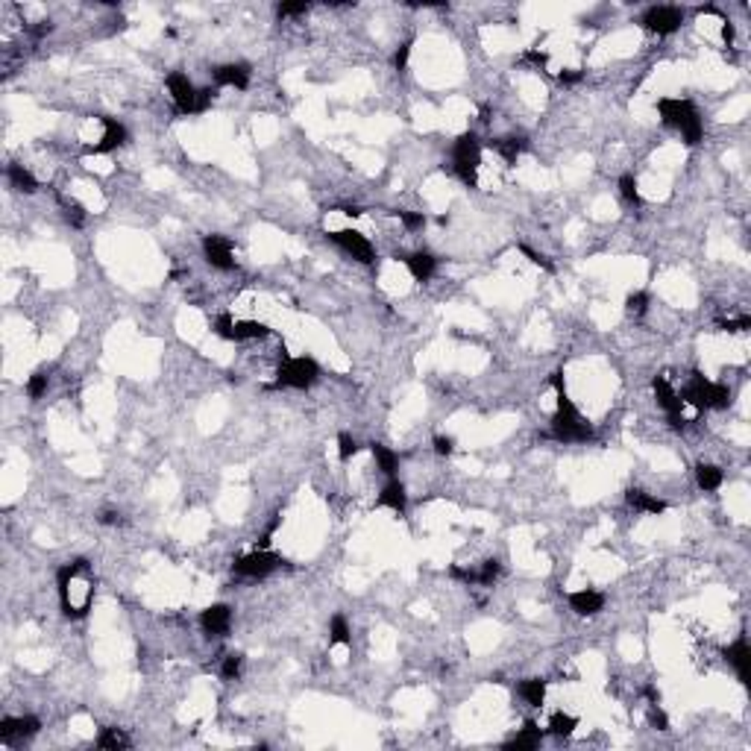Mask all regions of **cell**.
Wrapping results in <instances>:
<instances>
[{"mask_svg":"<svg viewBox=\"0 0 751 751\" xmlns=\"http://www.w3.org/2000/svg\"><path fill=\"white\" fill-rule=\"evenodd\" d=\"M435 452H437V455H452V452H455V440L437 435L435 437Z\"/></svg>","mask_w":751,"mask_h":751,"instance_id":"ee69618b","label":"cell"},{"mask_svg":"<svg viewBox=\"0 0 751 751\" xmlns=\"http://www.w3.org/2000/svg\"><path fill=\"white\" fill-rule=\"evenodd\" d=\"M657 112L664 118V124L678 129L684 144H699L701 135H704V124H701V115L695 103L690 100H681V97H660L657 100Z\"/></svg>","mask_w":751,"mask_h":751,"instance_id":"7a4b0ae2","label":"cell"},{"mask_svg":"<svg viewBox=\"0 0 751 751\" xmlns=\"http://www.w3.org/2000/svg\"><path fill=\"white\" fill-rule=\"evenodd\" d=\"M725 332H745V329H751V317H739V320H722L719 323Z\"/></svg>","mask_w":751,"mask_h":751,"instance_id":"b9f144b4","label":"cell"},{"mask_svg":"<svg viewBox=\"0 0 751 751\" xmlns=\"http://www.w3.org/2000/svg\"><path fill=\"white\" fill-rule=\"evenodd\" d=\"M520 252H523V256L532 259V264H537V268H543V270H555V268H552V261H549L546 256H540V252H534L532 247H525V244H523V247H520Z\"/></svg>","mask_w":751,"mask_h":751,"instance_id":"60d3db41","label":"cell"},{"mask_svg":"<svg viewBox=\"0 0 751 751\" xmlns=\"http://www.w3.org/2000/svg\"><path fill=\"white\" fill-rule=\"evenodd\" d=\"M402 261H405V268L411 270V276L417 282H428L435 276V270H437V259L432 256V252H411V256H402Z\"/></svg>","mask_w":751,"mask_h":751,"instance_id":"e0dca14e","label":"cell"},{"mask_svg":"<svg viewBox=\"0 0 751 751\" xmlns=\"http://www.w3.org/2000/svg\"><path fill=\"white\" fill-rule=\"evenodd\" d=\"M625 308H628V314H643L646 308H649V294H643V291L631 294V296L625 300Z\"/></svg>","mask_w":751,"mask_h":751,"instance_id":"8d00e7d4","label":"cell"},{"mask_svg":"<svg viewBox=\"0 0 751 751\" xmlns=\"http://www.w3.org/2000/svg\"><path fill=\"white\" fill-rule=\"evenodd\" d=\"M625 502L631 505L634 511H643V514H664V511H666V502L655 499L651 493L640 490V488H631V490H628V493H625Z\"/></svg>","mask_w":751,"mask_h":751,"instance_id":"ffe728a7","label":"cell"},{"mask_svg":"<svg viewBox=\"0 0 751 751\" xmlns=\"http://www.w3.org/2000/svg\"><path fill=\"white\" fill-rule=\"evenodd\" d=\"M97 745L100 748H129V739L118 731V728H103L100 737H97Z\"/></svg>","mask_w":751,"mask_h":751,"instance_id":"f546056e","label":"cell"},{"mask_svg":"<svg viewBox=\"0 0 751 751\" xmlns=\"http://www.w3.org/2000/svg\"><path fill=\"white\" fill-rule=\"evenodd\" d=\"M44 391H47V376H44V373H32L30 382H27L30 400H39V396H44Z\"/></svg>","mask_w":751,"mask_h":751,"instance_id":"d590c367","label":"cell"},{"mask_svg":"<svg viewBox=\"0 0 751 751\" xmlns=\"http://www.w3.org/2000/svg\"><path fill=\"white\" fill-rule=\"evenodd\" d=\"M308 12V3L300 0V3H279V18H291V15H303Z\"/></svg>","mask_w":751,"mask_h":751,"instance_id":"ab89813d","label":"cell"},{"mask_svg":"<svg viewBox=\"0 0 751 751\" xmlns=\"http://www.w3.org/2000/svg\"><path fill=\"white\" fill-rule=\"evenodd\" d=\"M523 147H525L523 138H499V141H493V150L499 153V156H502L508 164H516V159H520Z\"/></svg>","mask_w":751,"mask_h":751,"instance_id":"d4e9b609","label":"cell"},{"mask_svg":"<svg viewBox=\"0 0 751 751\" xmlns=\"http://www.w3.org/2000/svg\"><path fill=\"white\" fill-rule=\"evenodd\" d=\"M9 182H12V188H18V191H24V194H36L39 191V182H36V176H32L30 171H24L21 164H9Z\"/></svg>","mask_w":751,"mask_h":751,"instance_id":"603a6c76","label":"cell"},{"mask_svg":"<svg viewBox=\"0 0 751 751\" xmlns=\"http://www.w3.org/2000/svg\"><path fill=\"white\" fill-rule=\"evenodd\" d=\"M540 739H543V734H540V728H537L534 722H525L523 734L516 737V739H511V743H508L505 748H508V751H528V748H537V745H540Z\"/></svg>","mask_w":751,"mask_h":751,"instance_id":"7402d4cb","label":"cell"},{"mask_svg":"<svg viewBox=\"0 0 751 751\" xmlns=\"http://www.w3.org/2000/svg\"><path fill=\"white\" fill-rule=\"evenodd\" d=\"M282 563L285 560L279 555H273V552L256 549L252 555L238 558L235 563H232V569H235V576H244V578H264V576H270L273 569H279Z\"/></svg>","mask_w":751,"mask_h":751,"instance_id":"8992f818","label":"cell"},{"mask_svg":"<svg viewBox=\"0 0 751 751\" xmlns=\"http://www.w3.org/2000/svg\"><path fill=\"white\" fill-rule=\"evenodd\" d=\"M452 162H455V173L464 179V185L476 188L479 185V164H481V144L472 132H464L455 141L452 150Z\"/></svg>","mask_w":751,"mask_h":751,"instance_id":"5b68a950","label":"cell"},{"mask_svg":"<svg viewBox=\"0 0 751 751\" xmlns=\"http://www.w3.org/2000/svg\"><path fill=\"white\" fill-rule=\"evenodd\" d=\"M329 643L332 646H349L352 643V634H349V625L344 616H332V622H329Z\"/></svg>","mask_w":751,"mask_h":751,"instance_id":"f1b7e54d","label":"cell"},{"mask_svg":"<svg viewBox=\"0 0 751 751\" xmlns=\"http://www.w3.org/2000/svg\"><path fill=\"white\" fill-rule=\"evenodd\" d=\"M340 212H344L347 217H361V215H364L358 206H344V208H340Z\"/></svg>","mask_w":751,"mask_h":751,"instance_id":"c3c4849f","label":"cell"},{"mask_svg":"<svg viewBox=\"0 0 751 751\" xmlns=\"http://www.w3.org/2000/svg\"><path fill=\"white\" fill-rule=\"evenodd\" d=\"M695 484H699L704 493L719 490V484H722V470L713 467V464H699V467H695Z\"/></svg>","mask_w":751,"mask_h":751,"instance_id":"44dd1931","label":"cell"},{"mask_svg":"<svg viewBox=\"0 0 751 751\" xmlns=\"http://www.w3.org/2000/svg\"><path fill=\"white\" fill-rule=\"evenodd\" d=\"M725 657H728V664L734 666V672H737V678H739V684H748L751 681V675H748V664H751V651H748V640H745V634L737 640L734 646H728L725 649Z\"/></svg>","mask_w":751,"mask_h":751,"instance_id":"9a60e30c","label":"cell"},{"mask_svg":"<svg viewBox=\"0 0 751 751\" xmlns=\"http://www.w3.org/2000/svg\"><path fill=\"white\" fill-rule=\"evenodd\" d=\"M279 352H282V364H279V373H276V384H279V388H296V391L312 388V384L317 382V376H320L317 361L305 358V356L291 358L288 352H285V347Z\"/></svg>","mask_w":751,"mask_h":751,"instance_id":"277c9868","label":"cell"},{"mask_svg":"<svg viewBox=\"0 0 751 751\" xmlns=\"http://www.w3.org/2000/svg\"><path fill=\"white\" fill-rule=\"evenodd\" d=\"M396 215H400L405 229H423L426 226V215L423 212H396Z\"/></svg>","mask_w":751,"mask_h":751,"instance_id":"f35d334b","label":"cell"},{"mask_svg":"<svg viewBox=\"0 0 751 751\" xmlns=\"http://www.w3.org/2000/svg\"><path fill=\"white\" fill-rule=\"evenodd\" d=\"M408 56H411V41H405L400 50H396V56H393V68L396 71H405V65H408Z\"/></svg>","mask_w":751,"mask_h":751,"instance_id":"7bdbcfd3","label":"cell"},{"mask_svg":"<svg viewBox=\"0 0 751 751\" xmlns=\"http://www.w3.org/2000/svg\"><path fill=\"white\" fill-rule=\"evenodd\" d=\"M499 572H502V563L499 560H484L481 563V569H476V584H493L496 578H499Z\"/></svg>","mask_w":751,"mask_h":751,"instance_id":"4dcf8cb0","label":"cell"},{"mask_svg":"<svg viewBox=\"0 0 751 751\" xmlns=\"http://www.w3.org/2000/svg\"><path fill=\"white\" fill-rule=\"evenodd\" d=\"M329 241H332V244H338L344 252H349V256L356 259V261H361V264L376 261V250H373V244L361 235V232H356V229L332 232V235H329Z\"/></svg>","mask_w":751,"mask_h":751,"instance_id":"9c48e42d","label":"cell"},{"mask_svg":"<svg viewBox=\"0 0 751 751\" xmlns=\"http://www.w3.org/2000/svg\"><path fill=\"white\" fill-rule=\"evenodd\" d=\"M215 83L232 85V88H247L250 85V65H244V62L220 65V68H215Z\"/></svg>","mask_w":751,"mask_h":751,"instance_id":"2e32d148","label":"cell"},{"mask_svg":"<svg viewBox=\"0 0 751 751\" xmlns=\"http://www.w3.org/2000/svg\"><path fill=\"white\" fill-rule=\"evenodd\" d=\"M39 728H41L39 716H3L0 719V739L3 743H15V739L39 734Z\"/></svg>","mask_w":751,"mask_h":751,"instance_id":"8fae6325","label":"cell"},{"mask_svg":"<svg viewBox=\"0 0 751 751\" xmlns=\"http://www.w3.org/2000/svg\"><path fill=\"white\" fill-rule=\"evenodd\" d=\"M200 625L206 634H226L232 625V607L229 605H212L200 616Z\"/></svg>","mask_w":751,"mask_h":751,"instance_id":"5bb4252c","label":"cell"},{"mask_svg":"<svg viewBox=\"0 0 751 751\" xmlns=\"http://www.w3.org/2000/svg\"><path fill=\"white\" fill-rule=\"evenodd\" d=\"M523 62L525 65H534V68H546V65H549V53L546 50H537V47H528L523 53Z\"/></svg>","mask_w":751,"mask_h":751,"instance_id":"74e56055","label":"cell"},{"mask_svg":"<svg viewBox=\"0 0 751 751\" xmlns=\"http://www.w3.org/2000/svg\"><path fill=\"white\" fill-rule=\"evenodd\" d=\"M684 24V9L678 6H651L643 15V27L657 36H672Z\"/></svg>","mask_w":751,"mask_h":751,"instance_id":"ba28073f","label":"cell"},{"mask_svg":"<svg viewBox=\"0 0 751 751\" xmlns=\"http://www.w3.org/2000/svg\"><path fill=\"white\" fill-rule=\"evenodd\" d=\"M651 388H655V400L657 405L664 408V411L669 414V426L672 428H684V417H681V396L672 391V384L666 382V376H657L655 382H651Z\"/></svg>","mask_w":751,"mask_h":751,"instance_id":"30bf717a","label":"cell"},{"mask_svg":"<svg viewBox=\"0 0 751 751\" xmlns=\"http://www.w3.org/2000/svg\"><path fill=\"white\" fill-rule=\"evenodd\" d=\"M356 452H358L356 437L347 435V432H340V435H338V458H340V461H349L352 455H356Z\"/></svg>","mask_w":751,"mask_h":751,"instance_id":"836d02e7","label":"cell"},{"mask_svg":"<svg viewBox=\"0 0 751 751\" xmlns=\"http://www.w3.org/2000/svg\"><path fill=\"white\" fill-rule=\"evenodd\" d=\"M678 396H681V402H690V405L699 408V411H708V408H728V402H731V391H728L725 384H716L710 379H704L701 373H693L690 384Z\"/></svg>","mask_w":751,"mask_h":751,"instance_id":"3957f363","label":"cell"},{"mask_svg":"<svg viewBox=\"0 0 751 751\" xmlns=\"http://www.w3.org/2000/svg\"><path fill=\"white\" fill-rule=\"evenodd\" d=\"M649 722H651V728H657V731H669V719H666V713L664 710H651L649 713Z\"/></svg>","mask_w":751,"mask_h":751,"instance_id":"f6af8a7d","label":"cell"},{"mask_svg":"<svg viewBox=\"0 0 751 751\" xmlns=\"http://www.w3.org/2000/svg\"><path fill=\"white\" fill-rule=\"evenodd\" d=\"M552 388H555V396H558V408H555V417H552V437L555 440H563V444H576V440H587L593 435L590 423L578 414V408L572 405L569 393H567V382H563V373H552L549 376Z\"/></svg>","mask_w":751,"mask_h":751,"instance_id":"6da1fadb","label":"cell"},{"mask_svg":"<svg viewBox=\"0 0 751 751\" xmlns=\"http://www.w3.org/2000/svg\"><path fill=\"white\" fill-rule=\"evenodd\" d=\"M379 505H382V508H391L393 514H405V508H408L405 484H402L400 479H391V481L382 488V493H379Z\"/></svg>","mask_w":751,"mask_h":751,"instance_id":"d6986e66","label":"cell"},{"mask_svg":"<svg viewBox=\"0 0 751 751\" xmlns=\"http://www.w3.org/2000/svg\"><path fill=\"white\" fill-rule=\"evenodd\" d=\"M268 335H270V329L264 323H256V320H241L235 326V340H261Z\"/></svg>","mask_w":751,"mask_h":751,"instance_id":"4316f807","label":"cell"},{"mask_svg":"<svg viewBox=\"0 0 751 751\" xmlns=\"http://www.w3.org/2000/svg\"><path fill=\"white\" fill-rule=\"evenodd\" d=\"M241 666H244V657H241V655H229L224 660V666H220V675H224L226 681H235L241 675Z\"/></svg>","mask_w":751,"mask_h":751,"instance_id":"e575fe53","label":"cell"},{"mask_svg":"<svg viewBox=\"0 0 751 751\" xmlns=\"http://www.w3.org/2000/svg\"><path fill=\"white\" fill-rule=\"evenodd\" d=\"M100 520H103L106 525H112V523H118V514H115V511H106V514L100 516Z\"/></svg>","mask_w":751,"mask_h":751,"instance_id":"681fc988","label":"cell"},{"mask_svg":"<svg viewBox=\"0 0 751 751\" xmlns=\"http://www.w3.org/2000/svg\"><path fill=\"white\" fill-rule=\"evenodd\" d=\"M168 91L173 97V106L179 115H197L200 112V88H194V83L185 74H171L168 76Z\"/></svg>","mask_w":751,"mask_h":751,"instance_id":"52a82bcc","label":"cell"},{"mask_svg":"<svg viewBox=\"0 0 751 751\" xmlns=\"http://www.w3.org/2000/svg\"><path fill=\"white\" fill-rule=\"evenodd\" d=\"M68 220H74V226H80L85 220V212H83L80 203H68Z\"/></svg>","mask_w":751,"mask_h":751,"instance_id":"bcb514c9","label":"cell"},{"mask_svg":"<svg viewBox=\"0 0 751 751\" xmlns=\"http://www.w3.org/2000/svg\"><path fill=\"white\" fill-rule=\"evenodd\" d=\"M620 194L625 197L628 203L640 206V191H637V179H634V173H622V176H620Z\"/></svg>","mask_w":751,"mask_h":751,"instance_id":"1f68e13d","label":"cell"},{"mask_svg":"<svg viewBox=\"0 0 751 751\" xmlns=\"http://www.w3.org/2000/svg\"><path fill=\"white\" fill-rule=\"evenodd\" d=\"M578 728V719L572 713H563V710H558V713H552V719H549V731L555 734V737H569L572 731H576Z\"/></svg>","mask_w":751,"mask_h":751,"instance_id":"83f0119b","label":"cell"},{"mask_svg":"<svg viewBox=\"0 0 751 751\" xmlns=\"http://www.w3.org/2000/svg\"><path fill=\"white\" fill-rule=\"evenodd\" d=\"M581 76H584L581 71H560V74H558V80H560L563 85H576V83L581 80Z\"/></svg>","mask_w":751,"mask_h":751,"instance_id":"7dc6e473","label":"cell"},{"mask_svg":"<svg viewBox=\"0 0 751 751\" xmlns=\"http://www.w3.org/2000/svg\"><path fill=\"white\" fill-rule=\"evenodd\" d=\"M370 452H373V458H376V464H379V470L384 472V476H393L396 464H400L396 452H391L388 446H382V444H370Z\"/></svg>","mask_w":751,"mask_h":751,"instance_id":"484cf974","label":"cell"},{"mask_svg":"<svg viewBox=\"0 0 751 751\" xmlns=\"http://www.w3.org/2000/svg\"><path fill=\"white\" fill-rule=\"evenodd\" d=\"M235 320H232V314H217L215 317V332L220 335V338H226V340H235Z\"/></svg>","mask_w":751,"mask_h":751,"instance_id":"d6a6232c","label":"cell"},{"mask_svg":"<svg viewBox=\"0 0 751 751\" xmlns=\"http://www.w3.org/2000/svg\"><path fill=\"white\" fill-rule=\"evenodd\" d=\"M520 695H523L528 704H532V708H540V704H543V699H546V681H543V678H528V681H523V684H520Z\"/></svg>","mask_w":751,"mask_h":751,"instance_id":"cb8c5ba5","label":"cell"},{"mask_svg":"<svg viewBox=\"0 0 751 751\" xmlns=\"http://www.w3.org/2000/svg\"><path fill=\"white\" fill-rule=\"evenodd\" d=\"M203 252L206 261L217 270H232L235 268V259H232V244L224 235H206L203 238Z\"/></svg>","mask_w":751,"mask_h":751,"instance_id":"7c38bea8","label":"cell"},{"mask_svg":"<svg viewBox=\"0 0 751 751\" xmlns=\"http://www.w3.org/2000/svg\"><path fill=\"white\" fill-rule=\"evenodd\" d=\"M569 607L576 611L578 616H596L605 607V596L596 593V590H578V593H569Z\"/></svg>","mask_w":751,"mask_h":751,"instance_id":"ac0fdd59","label":"cell"},{"mask_svg":"<svg viewBox=\"0 0 751 751\" xmlns=\"http://www.w3.org/2000/svg\"><path fill=\"white\" fill-rule=\"evenodd\" d=\"M100 124H103V138L97 141L94 147H85V153H91V156H100V153H109V150H115L120 144H127V127L124 124H118L115 118H100Z\"/></svg>","mask_w":751,"mask_h":751,"instance_id":"4fadbf2b","label":"cell"}]
</instances>
